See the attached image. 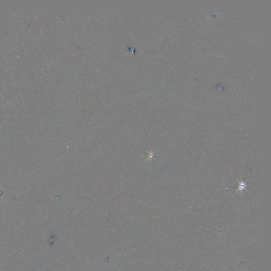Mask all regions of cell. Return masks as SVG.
<instances>
[{"mask_svg":"<svg viewBox=\"0 0 271 271\" xmlns=\"http://www.w3.org/2000/svg\"><path fill=\"white\" fill-rule=\"evenodd\" d=\"M239 187H238V189L237 190V191H239V190H243L244 189H246L245 188L247 186V185H246V183L245 182H239Z\"/></svg>","mask_w":271,"mask_h":271,"instance_id":"obj_1","label":"cell"}]
</instances>
